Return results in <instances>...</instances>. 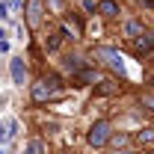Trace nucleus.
<instances>
[{
	"label": "nucleus",
	"mask_w": 154,
	"mask_h": 154,
	"mask_svg": "<svg viewBox=\"0 0 154 154\" xmlns=\"http://www.w3.org/2000/svg\"><path fill=\"white\" fill-rule=\"evenodd\" d=\"M110 139H113V134H110V125H107V122H95V125L89 128V142H92L95 148L107 145Z\"/></svg>",
	"instance_id": "obj_1"
},
{
	"label": "nucleus",
	"mask_w": 154,
	"mask_h": 154,
	"mask_svg": "<svg viewBox=\"0 0 154 154\" xmlns=\"http://www.w3.org/2000/svg\"><path fill=\"white\" fill-rule=\"evenodd\" d=\"M57 83H59V80H38L36 86H33V101H45V98L54 92Z\"/></svg>",
	"instance_id": "obj_2"
},
{
	"label": "nucleus",
	"mask_w": 154,
	"mask_h": 154,
	"mask_svg": "<svg viewBox=\"0 0 154 154\" xmlns=\"http://www.w3.org/2000/svg\"><path fill=\"white\" fill-rule=\"evenodd\" d=\"M27 24L30 27L42 24V0H27Z\"/></svg>",
	"instance_id": "obj_3"
},
{
	"label": "nucleus",
	"mask_w": 154,
	"mask_h": 154,
	"mask_svg": "<svg viewBox=\"0 0 154 154\" xmlns=\"http://www.w3.org/2000/svg\"><path fill=\"white\" fill-rule=\"evenodd\" d=\"M98 57H107V62L113 65V68H116V71H119V74L125 71V68H122V57H119L116 51H110V48H101V51H98Z\"/></svg>",
	"instance_id": "obj_4"
},
{
	"label": "nucleus",
	"mask_w": 154,
	"mask_h": 154,
	"mask_svg": "<svg viewBox=\"0 0 154 154\" xmlns=\"http://www.w3.org/2000/svg\"><path fill=\"white\" fill-rule=\"evenodd\" d=\"M24 74H27V71H24V62H21V59H12V80H15V83H24Z\"/></svg>",
	"instance_id": "obj_5"
},
{
	"label": "nucleus",
	"mask_w": 154,
	"mask_h": 154,
	"mask_svg": "<svg viewBox=\"0 0 154 154\" xmlns=\"http://www.w3.org/2000/svg\"><path fill=\"white\" fill-rule=\"evenodd\" d=\"M98 9H101V15H107V18L119 12V6H116L113 0H101V3H98Z\"/></svg>",
	"instance_id": "obj_6"
},
{
	"label": "nucleus",
	"mask_w": 154,
	"mask_h": 154,
	"mask_svg": "<svg viewBox=\"0 0 154 154\" xmlns=\"http://www.w3.org/2000/svg\"><path fill=\"white\" fill-rule=\"evenodd\" d=\"M136 54H148V51H151V38H136Z\"/></svg>",
	"instance_id": "obj_7"
},
{
	"label": "nucleus",
	"mask_w": 154,
	"mask_h": 154,
	"mask_svg": "<svg viewBox=\"0 0 154 154\" xmlns=\"http://www.w3.org/2000/svg\"><path fill=\"white\" fill-rule=\"evenodd\" d=\"M136 139H139L142 145H151V142H154V131H139V134H136Z\"/></svg>",
	"instance_id": "obj_8"
},
{
	"label": "nucleus",
	"mask_w": 154,
	"mask_h": 154,
	"mask_svg": "<svg viewBox=\"0 0 154 154\" xmlns=\"http://www.w3.org/2000/svg\"><path fill=\"white\" fill-rule=\"evenodd\" d=\"M27 154H42V142H38V139H33V142L27 145Z\"/></svg>",
	"instance_id": "obj_9"
},
{
	"label": "nucleus",
	"mask_w": 154,
	"mask_h": 154,
	"mask_svg": "<svg viewBox=\"0 0 154 154\" xmlns=\"http://www.w3.org/2000/svg\"><path fill=\"white\" fill-rule=\"evenodd\" d=\"M128 33H131V36H139V33H142L139 21H131V24H128Z\"/></svg>",
	"instance_id": "obj_10"
},
{
	"label": "nucleus",
	"mask_w": 154,
	"mask_h": 154,
	"mask_svg": "<svg viewBox=\"0 0 154 154\" xmlns=\"http://www.w3.org/2000/svg\"><path fill=\"white\" fill-rule=\"evenodd\" d=\"M139 101H142V107H148V110H154V98H151V95H142Z\"/></svg>",
	"instance_id": "obj_11"
},
{
	"label": "nucleus",
	"mask_w": 154,
	"mask_h": 154,
	"mask_svg": "<svg viewBox=\"0 0 154 154\" xmlns=\"http://www.w3.org/2000/svg\"><path fill=\"white\" fill-rule=\"evenodd\" d=\"M9 6H12V3H0V18H9V12H6Z\"/></svg>",
	"instance_id": "obj_12"
},
{
	"label": "nucleus",
	"mask_w": 154,
	"mask_h": 154,
	"mask_svg": "<svg viewBox=\"0 0 154 154\" xmlns=\"http://www.w3.org/2000/svg\"><path fill=\"white\" fill-rule=\"evenodd\" d=\"M83 9H86V12H92V9H95V0H83Z\"/></svg>",
	"instance_id": "obj_13"
},
{
	"label": "nucleus",
	"mask_w": 154,
	"mask_h": 154,
	"mask_svg": "<svg viewBox=\"0 0 154 154\" xmlns=\"http://www.w3.org/2000/svg\"><path fill=\"white\" fill-rule=\"evenodd\" d=\"M6 136H9V131H6V128H3V125H0V142H3V139H6Z\"/></svg>",
	"instance_id": "obj_14"
}]
</instances>
